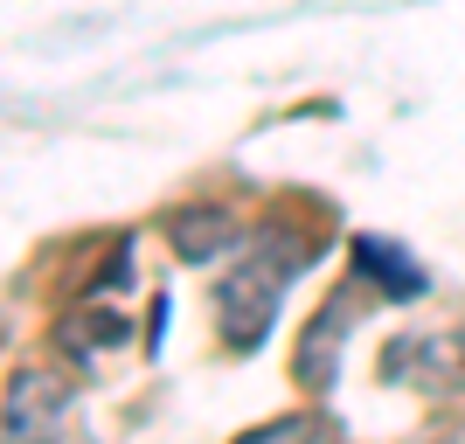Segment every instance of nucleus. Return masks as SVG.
<instances>
[{"instance_id": "nucleus-5", "label": "nucleus", "mask_w": 465, "mask_h": 444, "mask_svg": "<svg viewBox=\"0 0 465 444\" xmlns=\"http://www.w3.org/2000/svg\"><path fill=\"white\" fill-rule=\"evenodd\" d=\"M236 222L223 209H188V215H174V251L181 257H194V264H202V257H215L223 251V243H236Z\"/></svg>"}, {"instance_id": "nucleus-1", "label": "nucleus", "mask_w": 465, "mask_h": 444, "mask_svg": "<svg viewBox=\"0 0 465 444\" xmlns=\"http://www.w3.org/2000/svg\"><path fill=\"white\" fill-rule=\"evenodd\" d=\"M292 264H299V251L278 243V236L251 243V257L230 264V278L215 285V320L230 333V348H257V340H264L278 299H285V285H292Z\"/></svg>"}, {"instance_id": "nucleus-2", "label": "nucleus", "mask_w": 465, "mask_h": 444, "mask_svg": "<svg viewBox=\"0 0 465 444\" xmlns=\"http://www.w3.org/2000/svg\"><path fill=\"white\" fill-rule=\"evenodd\" d=\"M382 368H389V375L417 368V382H424V389H459V382H465V340H451V333H424V340H396Z\"/></svg>"}, {"instance_id": "nucleus-6", "label": "nucleus", "mask_w": 465, "mask_h": 444, "mask_svg": "<svg viewBox=\"0 0 465 444\" xmlns=\"http://www.w3.org/2000/svg\"><path fill=\"white\" fill-rule=\"evenodd\" d=\"M236 444H333V424L327 417H272V424L243 430Z\"/></svg>"}, {"instance_id": "nucleus-3", "label": "nucleus", "mask_w": 465, "mask_h": 444, "mask_svg": "<svg viewBox=\"0 0 465 444\" xmlns=\"http://www.w3.org/2000/svg\"><path fill=\"white\" fill-rule=\"evenodd\" d=\"M354 271L375 278L389 299H417V291H424V264L403 257L396 243H382V236H361V243H354Z\"/></svg>"}, {"instance_id": "nucleus-4", "label": "nucleus", "mask_w": 465, "mask_h": 444, "mask_svg": "<svg viewBox=\"0 0 465 444\" xmlns=\"http://www.w3.org/2000/svg\"><path fill=\"white\" fill-rule=\"evenodd\" d=\"M348 299H327L320 306V320L306 327V348H299V375H306L312 389H327L333 382V368H341V340H348Z\"/></svg>"}]
</instances>
